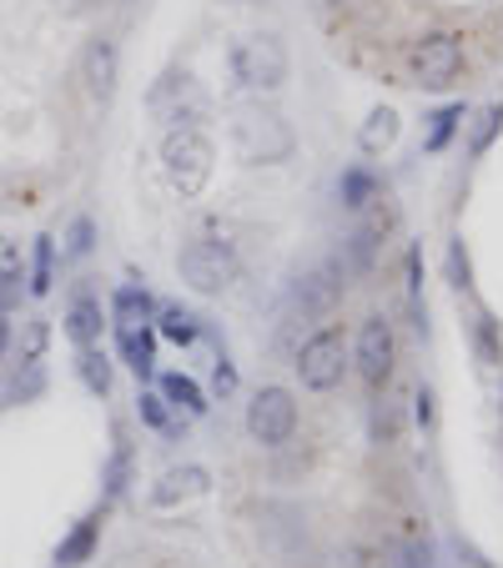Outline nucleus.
Returning a JSON list of instances; mask_svg holds the SVG:
<instances>
[{
	"label": "nucleus",
	"mask_w": 503,
	"mask_h": 568,
	"mask_svg": "<svg viewBox=\"0 0 503 568\" xmlns=\"http://www.w3.org/2000/svg\"><path fill=\"white\" fill-rule=\"evenodd\" d=\"M206 488H212V474H206L202 463H187V468L161 474V483L152 488V503L156 509H177V503H187V498H202Z\"/></svg>",
	"instance_id": "obj_13"
},
{
	"label": "nucleus",
	"mask_w": 503,
	"mask_h": 568,
	"mask_svg": "<svg viewBox=\"0 0 503 568\" xmlns=\"http://www.w3.org/2000/svg\"><path fill=\"white\" fill-rule=\"evenodd\" d=\"M5 347H11V318L0 312V357H5Z\"/></svg>",
	"instance_id": "obj_37"
},
{
	"label": "nucleus",
	"mask_w": 503,
	"mask_h": 568,
	"mask_svg": "<svg viewBox=\"0 0 503 568\" xmlns=\"http://www.w3.org/2000/svg\"><path fill=\"white\" fill-rule=\"evenodd\" d=\"M156 337H167V343H177V347H192L197 337H202V318L197 312H187V308H156Z\"/></svg>",
	"instance_id": "obj_22"
},
{
	"label": "nucleus",
	"mask_w": 503,
	"mask_h": 568,
	"mask_svg": "<svg viewBox=\"0 0 503 568\" xmlns=\"http://www.w3.org/2000/svg\"><path fill=\"white\" fill-rule=\"evenodd\" d=\"M25 282V257H21V242H11L0 232V297H11L15 287Z\"/></svg>",
	"instance_id": "obj_27"
},
{
	"label": "nucleus",
	"mask_w": 503,
	"mask_h": 568,
	"mask_svg": "<svg viewBox=\"0 0 503 568\" xmlns=\"http://www.w3.org/2000/svg\"><path fill=\"white\" fill-rule=\"evenodd\" d=\"M152 116L161 121L167 131H177V126H197V121L206 116V91L192 81L187 71H167L161 81L152 86Z\"/></svg>",
	"instance_id": "obj_7"
},
{
	"label": "nucleus",
	"mask_w": 503,
	"mask_h": 568,
	"mask_svg": "<svg viewBox=\"0 0 503 568\" xmlns=\"http://www.w3.org/2000/svg\"><path fill=\"white\" fill-rule=\"evenodd\" d=\"M463 116H468L463 101H448V107H438L428 116V136H423V146H428V152H444V146L454 142V131L463 126Z\"/></svg>",
	"instance_id": "obj_26"
},
{
	"label": "nucleus",
	"mask_w": 503,
	"mask_h": 568,
	"mask_svg": "<svg viewBox=\"0 0 503 568\" xmlns=\"http://www.w3.org/2000/svg\"><path fill=\"white\" fill-rule=\"evenodd\" d=\"M388 548H393L398 568H438V544H433L428 528H423V523H413V519H407L403 528L388 538Z\"/></svg>",
	"instance_id": "obj_15"
},
{
	"label": "nucleus",
	"mask_w": 503,
	"mask_h": 568,
	"mask_svg": "<svg viewBox=\"0 0 503 568\" xmlns=\"http://www.w3.org/2000/svg\"><path fill=\"white\" fill-rule=\"evenodd\" d=\"M116 76H121L116 41L91 36V41H86V51H81V81H86V91H91V96H111V91H116Z\"/></svg>",
	"instance_id": "obj_11"
},
{
	"label": "nucleus",
	"mask_w": 503,
	"mask_h": 568,
	"mask_svg": "<svg viewBox=\"0 0 503 568\" xmlns=\"http://www.w3.org/2000/svg\"><path fill=\"white\" fill-rule=\"evenodd\" d=\"M212 166H216V152L202 126L167 131V142H161V171H167V181L181 197H197V191L212 181Z\"/></svg>",
	"instance_id": "obj_3"
},
{
	"label": "nucleus",
	"mask_w": 503,
	"mask_h": 568,
	"mask_svg": "<svg viewBox=\"0 0 503 568\" xmlns=\"http://www.w3.org/2000/svg\"><path fill=\"white\" fill-rule=\"evenodd\" d=\"M413 423H418L423 433L438 423V398H433V388H418V392H413Z\"/></svg>",
	"instance_id": "obj_35"
},
{
	"label": "nucleus",
	"mask_w": 503,
	"mask_h": 568,
	"mask_svg": "<svg viewBox=\"0 0 503 568\" xmlns=\"http://www.w3.org/2000/svg\"><path fill=\"white\" fill-rule=\"evenodd\" d=\"M383 232H388V222H378V216H368L362 226H353L348 242H343V272L368 277L372 267H378V252H383Z\"/></svg>",
	"instance_id": "obj_12"
},
{
	"label": "nucleus",
	"mask_w": 503,
	"mask_h": 568,
	"mask_svg": "<svg viewBox=\"0 0 503 568\" xmlns=\"http://www.w3.org/2000/svg\"><path fill=\"white\" fill-rule=\"evenodd\" d=\"M298 378L308 392H333L343 388V378H348V367H353V353L348 343H343V327H317L308 337V343L298 347Z\"/></svg>",
	"instance_id": "obj_5"
},
{
	"label": "nucleus",
	"mask_w": 503,
	"mask_h": 568,
	"mask_svg": "<svg viewBox=\"0 0 503 568\" xmlns=\"http://www.w3.org/2000/svg\"><path fill=\"white\" fill-rule=\"evenodd\" d=\"M97 544H101V513H91V519H81L66 538H60L51 568H86L91 564V554H97Z\"/></svg>",
	"instance_id": "obj_16"
},
{
	"label": "nucleus",
	"mask_w": 503,
	"mask_h": 568,
	"mask_svg": "<svg viewBox=\"0 0 503 568\" xmlns=\"http://www.w3.org/2000/svg\"><path fill=\"white\" fill-rule=\"evenodd\" d=\"M393 136H398V111L372 107L368 121H362V131H358V146L362 152H383V146H393Z\"/></svg>",
	"instance_id": "obj_24"
},
{
	"label": "nucleus",
	"mask_w": 503,
	"mask_h": 568,
	"mask_svg": "<svg viewBox=\"0 0 503 568\" xmlns=\"http://www.w3.org/2000/svg\"><path fill=\"white\" fill-rule=\"evenodd\" d=\"M116 347H121V363L132 367L142 382L156 372V332L152 327H116Z\"/></svg>",
	"instance_id": "obj_17"
},
{
	"label": "nucleus",
	"mask_w": 503,
	"mask_h": 568,
	"mask_svg": "<svg viewBox=\"0 0 503 568\" xmlns=\"http://www.w3.org/2000/svg\"><path fill=\"white\" fill-rule=\"evenodd\" d=\"M237 388H242V382H237V367H232L227 353H222V357L212 363V392H216V398H232Z\"/></svg>",
	"instance_id": "obj_34"
},
{
	"label": "nucleus",
	"mask_w": 503,
	"mask_h": 568,
	"mask_svg": "<svg viewBox=\"0 0 503 568\" xmlns=\"http://www.w3.org/2000/svg\"><path fill=\"white\" fill-rule=\"evenodd\" d=\"M177 272H181V282L192 287V292L222 297L242 277V261H237V252H232L227 242L197 237V242H187V247L177 252Z\"/></svg>",
	"instance_id": "obj_4"
},
{
	"label": "nucleus",
	"mask_w": 503,
	"mask_h": 568,
	"mask_svg": "<svg viewBox=\"0 0 503 568\" xmlns=\"http://www.w3.org/2000/svg\"><path fill=\"white\" fill-rule=\"evenodd\" d=\"M126 483H132V448L116 443V453H111V463H107V503H116V498L126 493Z\"/></svg>",
	"instance_id": "obj_31"
},
{
	"label": "nucleus",
	"mask_w": 503,
	"mask_h": 568,
	"mask_svg": "<svg viewBox=\"0 0 503 568\" xmlns=\"http://www.w3.org/2000/svg\"><path fill=\"white\" fill-rule=\"evenodd\" d=\"M337 297H343V261H323V267H312L292 282V312L323 318V312L337 308Z\"/></svg>",
	"instance_id": "obj_10"
},
{
	"label": "nucleus",
	"mask_w": 503,
	"mask_h": 568,
	"mask_svg": "<svg viewBox=\"0 0 503 568\" xmlns=\"http://www.w3.org/2000/svg\"><path fill=\"white\" fill-rule=\"evenodd\" d=\"M136 413H142V423L146 427H156V433H171V408H167V398L161 392H136Z\"/></svg>",
	"instance_id": "obj_32"
},
{
	"label": "nucleus",
	"mask_w": 503,
	"mask_h": 568,
	"mask_svg": "<svg viewBox=\"0 0 503 568\" xmlns=\"http://www.w3.org/2000/svg\"><path fill=\"white\" fill-rule=\"evenodd\" d=\"M473 353H479L483 367H503V327L493 312H479V318H473Z\"/></svg>",
	"instance_id": "obj_25"
},
{
	"label": "nucleus",
	"mask_w": 503,
	"mask_h": 568,
	"mask_svg": "<svg viewBox=\"0 0 503 568\" xmlns=\"http://www.w3.org/2000/svg\"><path fill=\"white\" fill-rule=\"evenodd\" d=\"M91 252H97V222H91V216H76V222L66 226V257L86 261Z\"/></svg>",
	"instance_id": "obj_30"
},
{
	"label": "nucleus",
	"mask_w": 503,
	"mask_h": 568,
	"mask_svg": "<svg viewBox=\"0 0 503 568\" xmlns=\"http://www.w3.org/2000/svg\"><path fill=\"white\" fill-rule=\"evenodd\" d=\"M288 71H292L288 46L272 31H252V36H242L232 46V76H237L242 91H282Z\"/></svg>",
	"instance_id": "obj_2"
},
{
	"label": "nucleus",
	"mask_w": 503,
	"mask_h": 568,
	"mask_svg": "<svg viewBox=\"0 0 503 568\" xmlns=\"http://www.w3.org/2000/svg\"><path fill=\"white\" fill-rule=\"evenodd\" d=\"M31 297H46L51 287H56V237L51 232H41L36 247H31Z\"/></svg>",
	"instance_id": "obj_23"
},
{
	"label": "nucleus",
	"mask_w": 503,
	"mask_h": 568,
	"mask_svg": "<svg viewBox=\"0 0 503 568\" xmlns=\"http://www.w3.org/2000/svg\"><path fill=\"white\" fill-rule=\"evenodd\" d=\"M247 433H252V443H262V448L292 443V433H298V398H292L288 388H262L247 403Z\"/></svg>",
	"instance_id": "obj_8"
},
{
	"label": "nucleus",
	"mask_w": 503,
	"mask_h": 568,
	"mask_svg": "<svg viewBox=\"0 0 503 568\" xmlns=\"http://www.w3.org/2000/svg\"><path fill=\"white\" fill-rule=\"evenodd\" d=\"M156 392L167 398V408H177V413H187V417L206 413V392L197 388V378H187V372H161V378H156Z\"/></svg>",
	"instance_id": "obj_20"
},
{
	"label": "nucleus",
	"mask_w": 503,
	"mask_h": 568,
	"mask_svg": "<svg viewBox=\"0 0 503 568\" xmlns=\"http://www.w3.org/2000/svg\"><path fill=\"white\" fill-rule=\"evenodd\" d=\"M41 392H46V367L21 363V372H15L11 388H5V403H31V398H41Z\"/></svg>",
	"instance_id": "obj_28"
},
{
	"label": "nucleus",
	"mask_w": 503,
	"mask_h": 568,
	"mask_svg": "<svg viewBox=\"0 0 503 568\" xmlns=\"http://www.w3.org/2000/svg\"><path fill=\"white\" fill-rule=\"evenodd\" d=\"M448 282H454L458 292L473 287V261H468V252H463V237L448 242Z\"/></svg>",
	"instance_id": "obj_33"
},
{
	"label": "nucleus",
	"mask_w": 503,
	"mask_h": 568,
	"mask_svg": "<svg viewBox=\"0 0 503 568\" xmlns=\"http://www.w3.org/2000/svg\"><path fill=\"white\" fill-rule=\"evenodd\" d=\"M76 378H81V388L91 398H107L111 382H116V367H111V357L101 347H76Z\"/></svg>",
	"instance_id": "obj_21"
},
{
	"label": "nucleus",
	"mask_w": 503,
	"mask_h": 568,
	"mask_svg": "<svg viewBox=\"0 0 503 568\" xmlns=\"http://www.w3.org/2000/svg\"><path fill=\"white\" fill-rule=\"evenodd\" d=\"M353 367L368 388H388L398 367V337H393V322L388 318H368L358 327V347H353Z\"/></svg>",
	"instance_id": "obj_9"
},
{
	"label": "nucleus",
	"mask_w": 503,
	"mask_h": 568,
	"mask_svg": "<svg viewBox=\"0 0 503 568\" xmlns=\"http://www.w3.org/2000/svg\"><path fill=\"white\" fill-rule=\"evenodd\" d=\"M372 433H378V438H388V443L398 438V408H393V403H378V408H372Z\"/></svg>",
	"instance_id": "obj_36"
},
{
	"label": "nucleus",
	"mask_w": 503,
	"mask_h": 568,
	"mask_svg": "<svg viewBox=\"0 0 503 568\" xmlns=\"http://www.w3.org/2000/svg\"><path fill=\"white\" fill-rule=\"evenodd\" d=\"M407 71H413V86L423 91H448V86L463 76V46L448 31H433L418 46L407 51Z\"/></svg>",
	"instance_id": "obj_6"
},
{
	"label": "nucleus",
	"mask_w": 503,
	"mask_h": 568,
	"mask_svg": "<svg viewBox=\"0 0 503 568\" xmlns=\"http://www.w3.org/2000/svg\"><path fill=\"white\" fill-rule=\"evenodd\" d=\"M499 131H503V101H493V107L479 111V126H473V136H468V156H483V152H489Z\"/></svg>",
	"instance_id": "obj_29"
},
{
	"label": "nucleus",
	"mask_w": 503,
	"mask_h": 568,
	"mask_svg": "<svg viewBox=\"0 0 503 568\" xmlns=\"http://www.w3.org/2000/svg\"><path fill=\"white\" fill-rule=\"evenodd\" d=\"M111 318H116V327H146V322L156 318V297L136 282L116 287V292H111Z\"/></svg>",
	"instance_id": "obj_18"
},
{
	"label": "nucleus",
	"mask_w": 503,
	"mask_h": 568,
	"mask_svg": "<svg viewBox=\"0 0 503 568\" xmlns=\"http://www.w3.org/2000/svg\"><path fill=\"white\" fill-rule=\"evenodd\" d=\"M378 191H383V181L372 177L368 166H343V177H337V202L348 207V212H368V207L378 202Z\"/></svg>",
	"instance_id": "obj_19"
},
{
	"label": "nucleus",
	"mask_w": 503,
	"mask_h": 568,
	"mask_svg": "<svg viewBox=\"0 0 503 568\" xmlns=\"http://www.w3.org/2000/svg\"><path fill=\"white\" fill-rule=\"evenodd\" d=\"M101 332H107V312H101V297L76 292L71 308H66V337H71L76 347H97Z\"/></svg>",
	"instance_id": "obj_14"
},
{
	"label": "nucleus",
	"mask_w": 503,
	"mask_h": 568,
	"mask_svg": "<svg viewBox=\"0 0 503 568\" xmlns=\"http://www.w3.org/2000/svg\"><path fill=\"white\" fill-rule=\"evenodd\" d=\"M232 146H237L242 162L252 166H277V162H292L298 152V136H292L288 116L272 107H242L232 116Z\"/></svg>",
	"instance_id": "obj_1"
}]
</instances>
